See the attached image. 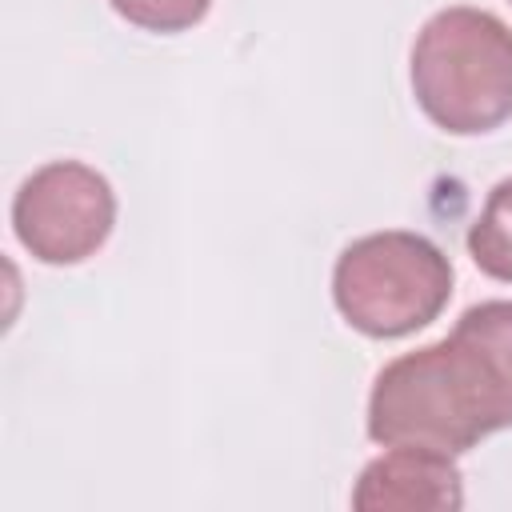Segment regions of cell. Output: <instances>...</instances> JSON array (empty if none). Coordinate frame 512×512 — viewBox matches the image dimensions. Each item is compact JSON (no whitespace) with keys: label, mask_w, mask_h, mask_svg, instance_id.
Listing matches in <instances>:
<instances>
[{"label":"cell","mask_w":512,"mask_h":512,"mask_svg":"<svg viewBox=\"0 0 512 512\" xmlns=\"http://www.w3.org/2000/svg\"><path fill=\"white\" fill-rule=\"evenodd\" d=\"M420 112L452 132L480 136L512 120V28L488 8H440L424 20L408 60Z\"/></svg>","instance_id":"2"},{"label":"cell","mask_w":512,"mask_h":512,"mask_svg":"<svg viewBox=\"0 0 512 512\" xmlns=\"http://www.w3.org/2000/svg\"><path fill=\"white\" fill-rule=\"evenodd\" d=\"M512 428V300L472 304L444 340L388 360L368 392V436L384 448L460 456Z\"/></svg>","instance_id":"1"},{"label":"cell","mask_w":512,"mask_h":512,"mask_svg":"<svg viewBox=\"0 0 512 512\" xmlns=\"http://www.w3.org/2000/svg\"><path fill=\"white\" fill-rule=\"evenodd\" d=\"M360 512H456L464 508V476L448 452L388 448L368 460L352 488Z\"/></svg>","instance_id":"5"},{"label":"cell","mask_w":512,"mask_h":512,"mask_svg":"<svg viewBox=\"0 0 512 512\" xmlns=\"http://www.w3.org/2000/svg\"><path fill=\"white\" fill-rule=\"evenodd\" d=\"M116 224L112 184L80 160L36 168L12 196V232L40 264H80L104 248Z\"/></svg>","instance_id":"4"},{"label":"cell","mask_w":512,"mask_h":512,"mask_svg":"<svg viewBox=\"0 0 512 512\" xmlns=\"http://www.w3.org/2000/svg\"><path fill=\"white\" fill-rule=\"evenodd\" d=\"M112 12L144 32H184L192 24H200L212 8V0H108Z\"/></svg>","instance_id":"7"},{"label":"cell","mask_w":512,"mask_h":512,"mask_svg":"<svg viewBox=\"0 0 512 512\" xmlns=\"http://www.w3.org/2000/svg\"><path fill=\"white\" fill-rule=\"evenodd\" d=\"M468 256L484 276L512 284V176L488 192L476 224L468 228Z\"/></svg>","instance_id":"6"},{"label":"cell","mask_w":512,"mask_h":512,"mask_svg":"<svg viewBox=\"0 0 512 512\" xmlns=\"http://www.w3.org/2000/svg\"><path fill=\"white\" fill-rule=\"evenodd\" d=\"M508 4H512V0H508Z\"/></svg>","instance_id":"8"},{"label":"cell","mask_w":512,"mask_h":512,"mask_svg":"<svg viewBox=\"0 0 512 512\" xmlns=\"http://www.w3.org/2000/svg\"><path fill=\"white\" fill-rule=\"evenodd\" d=\"M332 300L348 328L372 340H400L448 308L452 260L420 232H368L336 256Z\"/></svg>","instance_id":"3"}]
</instances>
